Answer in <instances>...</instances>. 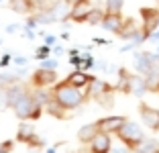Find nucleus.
<instances>
[{
  "label": "nucleus",
  "instance_id": "obj_1",
  "mask_svg": "<svg viewBox=\"0 0 159 153\" xmlns=\"http://www.w3.org/2000/svg\"><path fill=\"white\" fill-rule=\"evenodd\" d=\"M51 96L55 98L66 110H75V108H80L82 104H84V100H86L88 94H86V90L75 88V86H71V84H67L66 80H63V82L53 84Z\"/></svg>",
  "mask_w": 159,
  "mask_h": 153
},
{
  "label": "nucleus",
  "instance_id": "obj_2",
  "mask_svg": "<svg viewBox=\"0 0 159 153\" xmlns=\"http://www.w3.org/2000/svg\"><path fill=\"white\" fill-rule=\"evenodd\" d=\"M12 110H14V116H16L19 121H37L39 116L43 114L45 108L37 104L33 92H31V88H29L27 92L12 104Z\"/></svg>",
  "mask_w": 159,
  "mask_h": 153
},
{
  "label": "nucleus",
  "instance_id": "obj_3",
  "mask_svg": "<svg viewBox=\"0 0 159 153\" xmlns=\"http://www.w3.org/2000/svg\"><path fill=\"white\" fill-rule=\"evenodd\" d=\"M116 137L122 141V145H126V147L133 151V149H137L141 145V141L145 139V133H143V129H141L137 123H133V121H129V118H126L125 125L118 129Z\"/></svg>",
  "mask_w": 159,
  "mask_h": 153
},
{
  "label": "nucleus",
  "instance_id": "obj_4",
  "mask_svg": "<svg viewBox=\"0 0 159 153\" xmlns=\"http://www.w3.org/2000/svg\"><path fill=\"white\" fill-rule=\"evenodd\" d=\"M57 82V72L55 70H47V67H37L31 76V84L33 88H49Z\"/></svg>",
  "mask_w": 159,
  "mask_h": 153
},
{
  "label": "nucleus",
  "instance_id": "obj_5",
  "mask_svg": "<svg viewBox=\"0 0 159 153\" xmlns=\"http://www.w3.org/2000/svg\"><path fill=\"white\" fill-rule=\"evenodd\" d=\"M16 141H20V143L29 145V147H41V145H43V139L37 135V131L33 129V125H27L25 121L20 123V127H19Z\"/></svg>",
  "mask_w": 159,
  "mask_h": 153
},
{
  "label": "nucleus",
  "instance_id": "obj_6",
  "mask_svg": "<svg viewBox=\"0 0 159 153\" xmlns=\"http://www.w3.org/2000/svg\"><path fill=\"white\" fill-rule=\"evenodd\" d=\"M139 114H141V121L145 123L147 129L151 131H159V108H153L145 102L139 104Z\"/></svg>",
  "mask_w": 159,
  "mask_h": 153
},
{
  "label": "nucleus",
  "instance_id": "obj_7",
  "mask_svg": "<svg viewBox=\"0 0 159 153\" xmlns=\"http://www.w3.org/2000/svg\"><path fill=\"white\" fill-rule=\"evenodd\" d=\"M125 121H126V116H122V114H110V116H102V118L96 121V123H98V129L102 131V133L116 135L118 129L125 125Z\"/></svg>",
  "mask_w": 159,
  "mask_h": 153
},
{
  "label": "nucleus",
  "instance_id": "obj_8",
  "mask_svg": "<svg viewBox=\"0 0 159 153\" xmlns=\"http://www.w3.org/2000/svg\"><path fill=\"white\" fill-rule=\"evenodd\" d=\"M96 8L92 0H84V2H78V4H71V14H70V21L74 23H86L88 14Z\"/></svg>",
  "mask_w": 159,
  "mask_h": 153
},
{
  "label": "nucleus",
  "instance_id": "obj_9",
  "mask_svg": "<svg viewBox=\"0 0 159 153\" xmlns=\"http://www.w3.org/2000/svg\"><path fill=\"white\" fill-rule=\"evenodd\" d=\"M88 145H90V153H110V149H112V139H110L108 133L98 131V135H96Z\"/></svg>",
  "mask_w": 159,
  "mask_h": 153
},
{
  "label": "nucleus",
  "instance_id": "obj_10",
  "mask_svg": "<svg viewBox=\"0 0 159 153\" xmlns=\"http://www.w3.org/2000/svg\"><path fill=\"white\" fill-rule=\"evenodd\" d=\"M100 27L104 29V31H108V33H120L122 31V27H125V16L122 14H112V12H106L104 14V19H102V23H100Z\"/></svg>",
  "mask_w": 159,
  "mask_h": 153
},
{
  "label": "nucleus",
  "instance_id": "obj_11",
  "mask_svg": "<svg viewBox=\"0 0 159 153\" xmlns=\"http://www.w3.org/2000/svg\"><path fill=\"white\" fill-rule=\"evenodd\" d=\"M147 92V82L145 76L141 74H129V86H126V94H135V96H143Z\"/></svg>",
  "mask_w": 159,
  "mask_h": 153
},
{
  "label": "nucleus",
  "instance_id": "obj_12",
  "mask_svg": "<svg viewBox=\"0 0 159 153\" xmlns=\"http://www.w3.org/2000/svg\"><path fill=\"white\" fill-rule=\"evenodd\" d=\"M108 92H112V86L108 82H104V80H96V78H94L92 82H90V86L86 88V94H88L90 98H96V100H98L100 96H104V94H108Z\"/></svg>",
  "mask_w": 159,
  "mask_h": 153
},
{
  "label": "nucleus",
  "instance_id": "obj_13",
  "mask_svg": "<svg viewBox=\"0 0 159 153\" xmlns=\"http://www.w3.org/2000/svg\"><path fill=\"white\" fill-rule=\"evenodd\" d=\"M92 76L90 74H86V70H75V72H71L70 76L66 78V82L67 84H71V86H75V88H82V90H86L90 86V82H92Z\"/></svg>",
  "mask_w": 159,
  "mask_h": 153
},
{
  "label": "nucleus",
  "instance_id": "obj_14",
  "mask_svg": "<svg viewBox=\"0 0 159 153\" xmlns=\"http://www.w3.org/2000/svg\"><path fill=\"white\" fill-rule=\"evenodd\" d=\"M49 8H51L53 14H55L57 23H59V21H67L70 14H71V4L67 2V0H55V2H51Z\"/></svg>",
  "mask_w": 159,
  "mask_h": 153
},
{
  "label": "nucleus",
  "instance_id": "obj_15",
  "mask_svg": "<svg viewBox=\"0 0 159 153\" xmlns=\"http://www.w3.org/2000/svg\"><path fill=\"white\" fill-rule=\"evenodd\" d=\"M10 10L19 14H31L35 12V0H8Z\"/></svg>",
  "mask_w": 159,
  "mask_h": 153
},
{
  "label": "nucleus",
  "instance_id": "obj_16",
  "mask_svg": "<svg viewBox=\"0 0 159 153\" xmlns=\"http://www.w3.org/2000/svg\"><path fill=\"white\" fill-rule=\"evenodd\" d=\"M98 123H88V125H84L82 129L78 131V141L80 143H90V141L98 135Z\"/></svg>",
  "mask_w": 159,
  "mask_h": 153
},
{
  "label": "nucleus",
  "instance_id": "obj_17",
  "mask_svg": "<svg viewBox=\"0 0 159 153\" xmlns=\"http://www.w3.org/2000/svg\"><path fill=\"white\" fill-rule=\"evenodd\" d=\"M45 110L49 112V114H53L55 118H63V116H66V112H67L66 108L61 106V104H59V102H57L53 96H51V100H49V102L45 104Z\"/></svg>",
  "mask_w": 159,
  "mask_h": 153
},
{
  "label": "nucleus",
  "instance_id": "obj_18",
  "mask_svg": "<svg viewBox=\"0 0 159 153\" xmlns=\"http://www.w3.org/2000/svg\"><path fill=\"white\" fill-rule=\"evenodd\" d=\"M139 151H143V153H159V141H155V139H143L141 141V145L139 147Z\"/></svg>",
  "mask_w": 159,
  "mask_h": 153
},
{
  "label": "nucleus",
  "instance_id": "obj_19",
  "mask_svg": "<svg viewBox=\"0 0 159 153\" xmlns=\"http://www.w3.org/2000/svg\"><path fill=\"white\" fill-rule=\"evenodd\" d=\"M122 6L125 0H104V10L112 14H122Z\"/></svg>",
  "mask_w": 159,
  "mask_h": 153
},
{
  "label": "nucleus",
  "instance_id": "obj_20",
  "mask_svg": "<svg viewBox=\"0 0 159 153\" xmlns=\"http://www.w3.org/2000/svg\"><path fill=\"white\" fill-rule=\"evenodd\" d=\"M104 14H106V10L100 8V6H96V8L88 14L86 23H88V25H100V23H102V19H104Z\"/></svg>",
  "mask_w": 159,
  "mask_h": 153
},
{
  "label": "nucleus",
  "instance_id": "obj_21",
  "mask_svg": "<svg viewBox=\"0 0 159 153\" xmlns=\"http://www.w3.org/2000/svg\"><path fill=\"white\" fill-rule=\"evenodd\" d=\"M20 82L19 74H0V88H6V86H12V84Z\"/></svg>",
  "mask_w": 159,
  "mask_h": 153
},
{
  "label": "nucleus",
  "instance_id": "obj_22",
  "mask_svg": "<svg viewBox=\"0 0 159 153\" xmlns=\"http://www.w3.org/2000/svg\"><path fill=\"white\" fill-rule=\"evenodd\" d=\"M51 55V47L49 45H43V47H39V51H35V57H37V59H45V57H49Z\"/></svg>",
  "mask_w": 159,
  "mask_h": 153
},
{
  "label": "nucleus",
  "instance_id": "obj_23",
  "mask_svg": "<svg viewBox=\"0 0 159 153\" xmlns=\"http://www.w3.org/2000/svg\"><path fill=\"white\" fill-rule=\"evenodd\" d=\"M14 147V141L12 139H6V141H0V153H10Z\"/></svg>",
  "mask_w": 159,
  "mask_h": 153
},
{
  "label": "nucleus",
  "instance_id": "obj_24",
  "mask_svg": "<svg viewBox=\"0 0 159 153\" xmlns=\"http://www.w3.org/2000/svg\"><path fill=\"white\" fill-rule=\"evenodd\" d=\"M41 67H47V70H55L57 67V59H51V57H45L41 61Z\"/></svg>",
  "mask_w": 159,
  "mask_h": 153
},
{
  "label": "nucleus",
  "instance_id": "obj_25",
  "mask_svg": "<svg viewBox=\"0 0 159 153\" xmlns=\"http://www.w3.org/2000/svg\"><path fill=\"white\" fill-rule=\"evenodd\" d=\"M12 61V55L10 53H6V55H2V59H0V67H6V65Z\"/></svg>",
  "mask_w": 159,
  "mask_h": 153
},
{
  "label": "nucleus",
  "instance_id": "obj_26",
  "mask_svg": "<svg viewBox=\"0 0 159 153\" xmlns=\"http://www.w3.org/2000/svg\"><path fill=\"white\" fill-rule=\"evenodd\" d=\"M110 153H131V149L126 147V145H125V147H114V145H112V149H110Z\"/></svg>",
  "mask_w": 159,
  "mask_h": 153
},
{
  "label": "nucleus",
  "instance_id": "obj_27",
  "mask_svg": "<svg viewBox=\"0 0 159 153\" xmlns=\"http://www.w3.org/2000/svg\"><path fill=\"white\" fill-rule=\"evenodd\" d=\"M12 63H16V65H25V63H27V57H20V55L14 57V55H12Z\"/></svg>",
  "mask_w": 159,
  "mask_h": 153
},
{
  "label": "nucleus",
  "instance_id": "obj_28",
  "mask_svg": "<svg viewBox=\"0 0 159 153\" xmlns=\"http://www.w3.org/2000/svg\"><path fill=\"white\" fill-rule=\"evenodd\" d=\"M53 43H55V37H51V35H49V37H45V45H49V47H51Z\"/></svg>",
  "mask_w": 159,
  "mask_h": 153
},
{
  "label": "nucleus",
  "instance_id": "obj_29",
  "mask_svg": "<svg viewBox=\"0 0 159 153\" xmlns=\"http://www.w3.org/2000/svg\"><path fill=\"white\" fill-rule=\"evenodd\" d=\"M70 4H78V2H84V0H67Z\"/></svg>",
  "mask_w": 159,
  "mask_h": 153
},
{
  "label": "nucleus",
  "instance_id": "obj_30",
  "mask_svg": "<svg viewBox=\"0 0 159 153\" xmlns=\"http://www.w3.org/2000/svg\"><path fill=\"white\" fill-rule=\"evenodd\" d=\"M131 153H143V151H139V149H133V151Z\"/></svg>",
  "mask_w": 159,
  "mask_h": 153
},
{
  "label": "nucleus",
  "instance_id": "obj_31",
  "mask_svg": "<svg viewBox=\"0 0 159 153\" xmlns=\"http://www.w3.org/2000/svg\"><path fill=\"white\" fill-rule=\"evenodd\" d=\"M157 49H159V41H157Z\"/></svg>",
  "mask_w": 159,
  "mask_h": 153
},
{
  "label": "nucleus",
  "instance_id": "obj_32",
  "mask_svg": "<svg viewBox=\"0 0 159 153\" xmlns=\"http://www.w3.org/2000/svg\"><path fill=\"white\" fill-rule=\"evenodd\" d=\"M155 2H157V4H159V0H155Z\"/></svg>",
  "mask_w": 159,
  "mask_h": 153
}]
</instances>
